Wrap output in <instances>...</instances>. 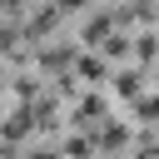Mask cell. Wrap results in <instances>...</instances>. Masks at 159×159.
I'll return each instance as SVG.
<instances>
[{
    "label": "cell",
    "mask_w": 159,
    "mask_h": 159,
    "mask_svg": "<svg viewBox=\"0 0 159 159\" xmlns=\"http://www.w3.org/2000/svg\"><path fill=\"white\" fill-rule=\"evenodd\" d=\"M104 109H109V104H104V94H94V89L80 99V114H84V119H94V114H104Z\"/></svg>",
    "instance_id": "6da1fadb"
},
{
    "label": "cell",
    "mask_w": 159,
    "mask_h": 159,
    "mask_svg": "<svg viewBox=\"0 0 159 159\" xmlns=\"http://www.w3.org/2000/svg\"><path fill=\"white\" fill-rule=\"evenodd\" d=\"M114 89H119V94H139V70H124V75H114Z\"/></svg>",
    "instance_id": "7a4b0ae2"
},
{
    "label": "cell",
    "mask_w": 159,
    "mask_h": 159,
    "mask_svg": "<svg viewBox=\"0 0 159 159\" xmlns=\"http://www.w3.org/2000/svg\"><path fill=\"white\" fill-rule=\"evenodd\" d=\"M80 75H84V80H99V75H104L99 55H84V60H80Z\"/></svg>",
    "instance_id": "3957f363"
},
{
    "label": "cell",
    "mask_w": 159,
    "mask_h": 159,
    "mask_svg": "<svg viewBox=\"0 0 159 159\" xmlns=\"http://www.w3.org/2000/svg\"><path fill=\"white\" fill-rule=\"evenodd\" d=\"M99 144L109 149V144H124V124H104L99 129Z\"/></svg>",
    "instance_id": "277c9868"
},
{
    "label": "cell",
    "mask_w": 159,
    "mask_h": 159,
    "mask_svg": "<svg viewBox=\"0 0 159 159\" xmlns=\"http://www.w3.org/2000/svg\"><path fill=\"white\" fill-rule=\"evenodd\" d=\"M124 50H129L124 35H109V40H104V55H124Z\"/></svg>",
    "instance_id": "5b68a950"
},
{
    "label": "cell",
    "mask_w": 159,
    "mask_h": 159,
    "mask_svg": "<svg viewBox=\"0 0 159 159\" xmlns=\"http://www.w3.org/2000/svg\"><path fill=\"white\" fill-rule=\"evenodd\" d=\"M139 114H159V94H144L139 99Z\"/></svg>",
    "instance_id": "8992f818"
},
{
    "label": "cell",
    "mask_w": 159,
    "mask_h": 159,
    "mask_svg": "<svg viewBox=\"0 0 159 159\" xmlns=\"http://www.w3.org/2000/svg\"><path fill=\"white\" fill-rule=\"evenodd\" d=\"M75 5H80V10H84V5H89V0H60V5H55V10H75Z\"/></svg>",
    "instance_id": "52a82bcc"
},
{
    "label": "cell",
    "mask_w": 159,
    "mask_h": 159,
    "mask_svg": "<svg viewBox=\"0 0 159 159\" xmlns=\"http://www.w3.org/2000/svg\"><path fill=\"white\" fill-rule=\"evenodd\" d=\"M0 84H5V75H0Z\"/></svg>",
    "instance_id": "ba28073f"
}]
</instances>
